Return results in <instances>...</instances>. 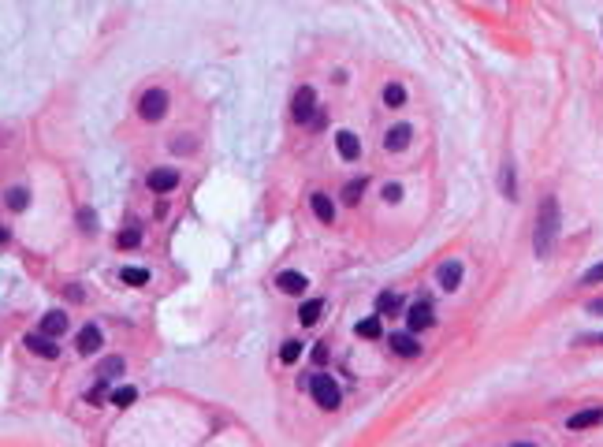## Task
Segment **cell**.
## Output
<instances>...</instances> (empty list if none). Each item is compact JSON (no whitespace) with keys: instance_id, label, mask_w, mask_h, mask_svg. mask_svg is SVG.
Instances as JSON below:
<instances>
[{"instance_id":"2","label":"cell","mask_w":603,"mask_h":447,"mask_svg":"<svg viewBox=\"0 0 603 447\" xmlns=\"http://www.w3.org/2000/svg\"><path fill=\"white\" fill-rule=\"evenodd\" d=\"M310 395H313V403L321 406V410H335V406L342 403L339 384H335L328 373H317V376H310Z\"/></svg>"},{"instance_id":"21","label":"cell","mask_w":603,"mask_h":447,"mask_svg":"<svg viewBox=\"0 0 603 447\" xmlns=\"http://www.w3.org/2000/svg\"><path fill=\"white\" fill-rule=\"evenodd\" d=\"M384 104H387V109H402V104H406V90H402V82H387V86H384Z\"/></svg>"},{"instance_id":"14","label":"cell","mask_w":603,"mask_h":447,"mask_svg":"<svg viewBox=\"0 0 603 447\" xmlns=\"http://www.w3.org/2000/svg\"><path fill=\"white\" fill-rule=\"evenodd\" d=\"M335 149H339L342 160H358L361 157V142H358V135H354V131H339L335 135Z\"/></svg>"},{"instance_id":"22","label":"cell","mask_w":603,"mask_h":447,"mask_svg":"<svg viewBox=\"0 0 603 447\" xmlns=\"http://www.w3.org/2000/svg\"><path fill=\"white\" fill-rule=\"evenodd\" d=\"M298 358H302V339H283V347H279V362H283V366H294Z\"/></svg>"},{"instance_id":"15","label":"cell","mask_w":603,"mask_h":447,"mask_svg":"<svg viewBox=\"0 0 603 447\" xmlns=\"http://www.w3.org/2000/svg\"><path fill=\"white\" fill-rule=\"evenodd\" d=\"M67 313H60V310H49L41 317V336H49V339H56V336H64L67 332Z\"/></svg>"},{"instance_id":"28","label":"cell","mask_w":603,"mask_h":447,"mask_svg":"<svg viewBox=\"0 0 603 447\" xmlns=\"http://www.w3.org/2000/svg\"><path fill=\"white\" fill-rule=\"evenodd\" d=\"M503 194L506 198H518V179H514V164L511 160L503 164Z\"/></svg>"},{"instance_id":"9","label":"cell","mask_w":603,"mask_h":447,"mask_svg":"<svg viewBox=\"0 0 603 447\" xmlns=\"http://www.w3.org/2000/svg\"><path fill=\"white\" fill-rule=\"evenodd\" d=\"M101 343H104V336H101V328L97 324H86V328H78V355H97V350H101Z\"/></svg>"},{"instance_id":"11","label":"cell","mask_w":603,"mask_h":447,"mask_svg":"<svg viewBox=\"0 0 603 447\" xmlns=\"http://www.w3.org/2000/svg\"><path fill=\"white\" fill-rule=\"evenodd\" d=\"M310 209H313V216L321 220V224H335V205H332V198H328L324 191H313L310 194Z\"/></svg>"},{"instance_id":"13","label":"cell","mask_w":603,"mask_h":447,"mask_svg":"<svg viewBox=\"0 0 603 447\" xmlns=\"http://www.w3.org/2000/svg\"><path fill=\"white\" fill-rule=\"evenodd\" d=\"M436 280H440L443 291H458V284H462V261H443Z\"/></svg>"},{"instance_id":"12","label":"cell","mask_w":603,"mask_h":447,"mask_svg":"<svg viewBox=\"0 0 603 447\" xmlns=\"http://www.w3.org/2000/svg\"><path fill=\"white\" fill-rule=\"evenodd\" d=\"M387 343H391V350H395L398 358H417L421 355V343L413 339V332H395Z\"/></svg>"},{"instance_id":"10","label":"cell","mask_w":603,"mask_h":447,"mask_svg":"<svg viewBox=\"0 0 603 447\" xmlns=\"http://www.w3.org/2000/svg\"><path fill=\"white\" fill-rule=\"evenodd\" d=\"M410 138H413V127L410 123H395L391 131L384 135V149L387 153H402V149L410 146Z\"/></svg>"},{"instance_id":"29","label":"cell","mask_w":603,"mask_h":447,"mask_svg":"<svg viewBox=\"0 0 603 447\" xmlns=\"http://www.w3.org/2000/svg\"><path fill=\"white\" fill-rule=\"evenodd\" d=\"M78 231H97V213H93V209H86V205H82L78 209Z\"/></svg>"},{"instance_id":"18","label":"cell","mask_w":603,"mask_h":447,"mask_svg":"<svg viewBox=\"0 0 603 447\" xmlns=\"http://www.w3.org/2000/svg\"><path fill=\"white\" fill-rule=\"evenodd\" d=\"M4 205L11 209V213H22V209L30 205V191L27 186H11V191L4 194Z\"/></svg>"},{"instance_id":"25","label":"cell","mask_w":603,"mask_h":447,"mask_svg":"<svg viewBox=\"0 0 603 447\" xmlns=\"http://www.w3.org/2000/svg\"><path fill=\"white\" fill-rule=\"evenodd\" d=\"M361 194H365V179H350L347 186H342V202L347 205H358Z\"/></svg>"},{"instance_id":"8","label":"cell","mask_w":603,"mask_h":447,"mask_svg":"<svg viewBox=\"0 0 603 447\" xmlns=\"http://www.w3.org/2000/svg\"><path fill=\"white\" fill-rule=\"evenodd\" d=\"M27 350H34V355L45 358V362H56V358H60V347H56L49 336H41V332H30V336H27Z\"/></svg>"},{"instance_id":"20","label":"cell","mask_w":603,"mask_h":447,"mask_svg":"<svg viewBox=\"0 0 603 447\" xmlns=\"http://www.w3.org/2000/svg\"><path fill=\"white\" fill-rule=\"evenodd\" d=\"M321 313H324V302H321V298H310V302H305L302 310H298V321H302L305 328H310V324L321 321Z\"/></svg>"},{"instance_id":"37","label":"cell","mask_w":603,"mask_h":447,"mask_svg":"<svg viewBox=\"0 0 603 447\" xmlns=\"http://www.w3.org/2000/svg\"><path fill=\"white\" fill-rule=\"evenodd\" d=\"M8 239H11V231H8V224H0V246H8Z\"/></svg>"},{"instance_id":"23","label":"cell","mask_w":603,"mask_h":447,"mask_svg":"<svg viewBox=\"0 0 603 447\" xmlns=\"http://www.w3.org/2000/svg\"><path fill=\"white\" fill-rule=\"evenodd\" d=\"M138 242H141V231H138V224H131V228H123L120 235H116V246H120V250H134Z\"/></svg>"},{"instance_id":"1","label":"cell","mask_w":603,"mask_h":447,"mask_svg":"<svg viewBox=\"0 0 603 447\" xmlns=\"http://www.w3.org/2000/svg\"><path fill=\"white\" fill-rule=\"evenodd\" d=\"M559 228H562L559 202L548 194L540 202V209H536V228H533V250H536V257H551L555 239H559Z\"/></svg>"},{"instance_id":"4","label":"cell","mask_w":603,"mask_h":447,"mask_svg":"<svg viewBox=\"0 0 603 447\" xmlns=\"http://www.w3.org/2000/svg\"><path fill=\"white\" fill-rule=\"evenodd\" d=\"M164 112H168V93L164 90H146L138 97V116L146 123H157V120H164Z\"/></svg>"},{"instance_id":"5","label":"cell","mask_w":603,"mask_h":447,"mask_svg":"<svg viewBox=\"0 0 603 447\" xmlns=\"http://www.w3.org/2000/svg\"><path fill=\"white\" fill-rule=\"evenodd\" d=\"M179 179H183V175L175 172V168H153L146 175V186H149L153 194H172L175 186H179Z\"/></svg>"},{"instance_id":"30","label":"cell","mask_w":603,"mask_h":447,"mask_svg":"<svg viewBox=\"0 0 603 447\" xmlns=\"http://www.w3.org/2000/svg\"><path fill=\"white\" fill-rule=\"evenodd\" d=\"M592 284H603V265H592L588 273L581 276V287H592Z\"/></svg>"},{"instance_id":"34","label":"cell","mask_w":603,"mask_h":447,"mask_svg":"<svg viewBox=\"0 0 603 447\" xmlns=\"http://www.w3.org/2000/svg\"><path fill=\"white\" fill-rule=\"evenodd\" d=\"M172 149H175V153H190V149H194V142H190V138H186V142H183V138H175Z\"/></svg>"},{"instance_id":"19","label":"cell","mask_w":603,"mask_h":447,"mask_svg":"<svg viewBox=\"0 0 603 447\" xmlns=\"http://www.w3.org/2000/svg\"><path fill=\"white\" fill-rule=\"evenodd\" d=\"M97 373H101V380H112V376L127 373V362H123V355H112V358H104L101 366H97Z\"/></svg>"},{"instance_id":"16","label":"cell","mask_w":603,"mask_h":447,"mask_svg":"<svg viewBox=\"0 0 603 447\" xmlns=\"http://www.w3.org/2000/svg\"><path fill=\"white\" fill-rule=\"evenodd\" d=\"M276 287L283 291V295H302V291L310 287V280H305L302 273H279L276 276Z\"/></svg>"},{"instance_id":"26","label":"cell","mask_w":603,"mask_h":447,"mask_svg":"<svg viewBox=\"0 0 603 447\" xmlns=\"http://www.w3.org/2000/svg\"><path fill=\"white\" fill-rule=\"evenodd\" d=\"M120 280L131 287H141V284H149V273L146 268H120Z\"/></svg>"},{"instance_id":"32","label":"cell","mask_w":603,"mask_h":447,"mask_svg":"<svg viewBox=\"0 0 603 447\" xmlns=\"http://www.w3.org/2000/svg\"><path fill=\"white\" fill-rule=\"evenodd\" d=\"M101 395H104V380L93 387V392H86V403H93V406H101Z\"/></svg>"},{"instance_id":"33","label":"cell","mask_w":603,"mask_h":447,"mask_svg":"<svg viewBox=\"0 0 603 447\" xmlns=\"http://www.w3.org/2000/svg\"><path fill=\"white\" fill-rule=\"evenodd\" d=\"M313 362H317V366H324V362H328V347H324V343L313 347Z\"/></svg>"},{"instance_id":"3","label":"cell","mask_w":603,"mask_h":447,"mask_svg":"<svg viewBox=\"0 0 603 447\" xmlns=\"http://www.w3.org/2000/svg\"><path fill=\"white\" fill-rule=\"evenodd\" d=\"M313 116H317V93H313V86H298V90H294V97H291V120L302 123V127H310Z\"/></svg>"},{"instance_id":"7","label":"cell","mask_w":603,"mask_h":447,"mask_svg":"<svg viewBox=\"0 0 603 447\" xmlns=\"http://www.w3.org/2000/svg\"><path fill=\"white\" fill-rule=\"evenodd\" d=\"M592 425H603V406H588V410H577L566 421V429L570 432H581V429H592Z\"/></svg>"},{"instance_id":"6","label":"cell","mask_w":603,"mask_h":447,"mask_svg":"<svg viewBox=\"0 0 603 447\" xmlns=\"http://www.w3.org/2000/svg\"><path fill=\"white\" fill-rule=\"evenodd\" d=\"M406 324H410V332H424V328H432L436 324L432 305L429 302H413L410 310H406Z\"/></svg>"},{"instance_id":"35","label":"cell","mask_w":603,"mask_h":447,"mask_svg":"<svg viewBox=\"0 0 603 447\" xmlns=\"http://www.w3.org/2000/svg\"><path fill=\"white\" fill-rule=\"evenodd\" d=\"M585 310H588V313H603V298H592V302L585 305Z\"/></svg>"},{"instance_id":"31","label":"cell","mask_w":603,"mask_h":447,"mask_svg":"<svg viewBox=\"0 0 603 447\" xmlns=\"http://www.w3.org/2000/svg\"><path fill=\"white\" fill-rule=\"evenodd\" d=\"M398 198H402V186L398 183H387L384 186V202H398Z\"/></svg>"},{"instance_id":"24","label":"cell","mask_w":603,"mask_h":447,"mask_svg":"<svg viewBox=\"0 0 603 447\" xmlns=\"http://www.w3.org/2000/svg\"><path fill=\"white\" fill-rule=\"evenodd\" d=\"M354 332H358V336H365V339H380V317H365V321H358V324H354Z\"/></svg>"},{"instance_id":"27","label":"cell","mask_w":603,"mask_h":447,"mask_svg":"<svg viewBox=\"0 0 603 447\" xmlns=\"http://www.w3.org/2000/svg\"><path fill=\"white\" fill-rule=\"evenodd\" d=\"M109 399H112V406H120V410H127V406H131L134 399H138V392H134V387H116V392H112Z\"/></svg>"},{"instance_id":"38","label":"cell","mask_w":603,"mask_h":447,"mask_svg":"<svg viewBox=\"0 0 603 447\" xmlns=\"http://www.w3.org/2000/svg\"><path fill=\"white\" fill-rule=\"evenodd\" d=\"M511 447H536V443H529V440H518V443H511Z\"/></svg>"},{"instance_id":"36","label":"cell","mask_w":603,"mask_h":447,"mask_svg":"<svg viewBox=\"0 0 603 447\" xmlns=\"http://www.w3.org/2000/svg\"><path fill=\"white\" fill-rule=\"evenodd\" d=\"M577 343H581V347H585V343H603V332H599V336H581Z\"/></svg>"},{"instance_id":"17","label":"cell","mask_w":603,"mask_h":447,"mask_svg":"<svg viewBox=\"0 0 603 447\" xmlns=\"http://www.w3.org/2000/svg\"><path fill=\"white\" fill-rule=\"evenodd\" d=\"M395 313H402V295L380 291V295H376V317H395Z\"/></svg>"}]
</instances>
